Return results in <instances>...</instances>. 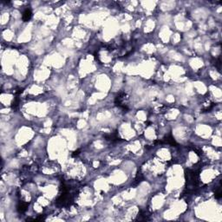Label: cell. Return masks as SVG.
<instances>
[{"instance_id": "obj_1", "label": "cell", "mask_w": 222, "mask_h": 222, "mask_svg": "<svg viewBox=\"0 0 222 222\" xmlns=\"http://www.w3.org/2000/svg\"><path fill=\"white\" fill-rule=\"evenodd\" d=\"M31 16H32V12H31V9H26L23 14V20L25 21V22L26 21H29L31 19Z\"/></svg>"}, {"instance_id": "obj_2", "label": "cell", "mask_w": 222, "mask_h": 222, "mask_svg": "<svg viewBox=\"0 0 222 222\" xmlns=\"http://www.w3.org/2000/svg\"><path fill=\"white\" fill-rule=\"evenodd\" d=\"M27 207H28V205H27L26 203L20 202V204L18 205V207H17V210L19 211L20 213H24L27 209Z\"/></svg>"}]
</instances>
